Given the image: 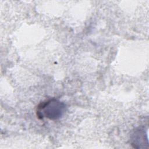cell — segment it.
<instances>
[{"label": "cell", "instance_id": "cell-1", "mask_svg": "<svg viewBox=\"0 0 149 149\" xmlns=\"http://www.w3.org/2000/svg\"><path fill=\"white\" fill-rule=\"evenodd\" d=\"M66 105L56 98H51L40 102L36 109V115L40 119L44 118L50 120L60 119L66 111Z\"/></svg>", "mask_w": 149, "mask_h": 149}, {"label": "cell", "instance_id": "cell-2", "mask_svg": "<svg viewBox=\"0 0 149 149\" xmlns=\"http://www.w3.org/2000/svg\"><path fill=\"white\" fill-rule=\"evenodd\" d=\"M130 141L134 148H148L147 133L144 127H139L133 130L130 136Z\"/></svg>", "mask_w": 149, "mask_h": 149}]
</instances>
